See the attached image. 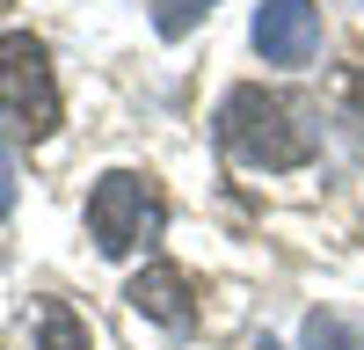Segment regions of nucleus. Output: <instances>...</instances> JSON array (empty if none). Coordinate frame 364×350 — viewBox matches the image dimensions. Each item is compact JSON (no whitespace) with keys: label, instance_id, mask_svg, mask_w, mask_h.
Wrapping results in <instances>:
<instances>
[{"label":"nucleus","instance_id":"obj_1","mask_svg":"<svg viewBox=\"0 0 364 350\" xmlns=\"http://www.w3.org/2000/svg\"><path fill=\"white\" fill-rule=\"evenodd\" d=\"M219 146L248 168H299V161H314L321 132L299 102L262 95V88H233L219 102Z\"/></svg>","mask_w":364,"mask_h":350},{"label":"nucleus","instance_id":"obj_2","mask_svg":"<svg viewBox=\"0 0 364 350\" xmlns=\"http://www.w3.org/2000/svg\"><path fill=\"white\" fill-rule=\"evenodd\" d=\"M87 233H95L102 255H132L139 241L161 233V197L139 175H102L95 197H87Z\"/></svg>","mask_w":364,"mask_h":350},{"label":"nucleus","instance_id":"obj_3","mask_svg":"<svg viewBox=\"0 0 364 350\" xmlns=\"http://www.w3.org/2000/svg\"><path fill=\"white\" fill-rule=\"evenodd\" d=\"M0 117H15L29 132L58 124V88H51V58L37 37H0Z\"/></svg>","mask_w":364,"mask_h":350},{"label":"nucleus","instance_id":"obj_4","mask_svg":"<svg viewBox=\"0 0 364 350\" xmlns=\"http://www.w3.org/2000/svg\"><path fill=\"white\" fill-rule=\"evenodd\" d=\"M255 51L269 66H306L321 51V8L314 0H262L255 8Z\"/></svg>","mask_w":364,"mask_h":350},{"label":"nucleus","instance_id":"obj_5","mask_svg":"<svg viewBox=\"0 0 364 350\" xmlns=\"http://www.w3.org/2000/svg\"><path fill=\"white\" fill-rule=\"evenodd\" d=\"M132 307L146 321H161L168 336H190L197 329V299H190V277L168 270V262H154V270H139L132 277Z\"/></svg>","mask_w":364,"mask_h":350},{"label":"nucleus","instance_id":"obj_6","mask_svg":"<svg viewBox=\"0 0 364 350\" xmlns=\"http://www.w3.org/2000/svg\"><path fill=\"white\" fill-rule=\"evenodd\" d=\"M29 329H37L29 350H87V321H80L66 299H44L37 314H29Z\"/></svg>","mask_w":364,"mask_h":350},{"label":"nucleus","instance_id":"obj_7","mask_svg":"<svg viewBox=\"0 0 364 350\" xmlns=\"http://www.w3.org/2000/svg\"><path fill=\"white\" fill-rule=\"evenodd\" d=\"M306 350H364V321L343 307H314L306 314Z\"/></svg>","mask_w":364,"mask_h":350},{"label":"nucleus","instance_id":"obj_8","mask_svg":"<svg viewBox=\"0 0 364 350\" xmlns=\"http://www.w3.org/2000/svg\"><path fill=\"white\" fill-rule=\"evenodd\" d=\"M204 15H211V0H154V29L161 37H190Z\"/></svg>","mask_w":364,"mask_h":350},{"label":"nucleus","instance_id":"obj_9","mask_svg":"<svg viewBox=\"0 0 364 350\" xmlns=\"http://www.w3.org/2000/svg\"><path fill=\"white\" fill-rule=\"evenodd\" d=\"M15 212V154H8V139H0V219Z\"/></svg>","mask_w":364,"mask_h":350},{"label":"nucleus","instance_id":"obj_10","mask_svg":"<svg viewBox=\"0 0 364 350\" xmlns=\"http://www.w3.org/2000/svg\"><path fill=\"white\" fill-rule=\"evenodd\" d=\"M357 117H364V80H357Z\"/></svg>","mask_w":364,"mask_h":350},{"label":"nucleus","instance_id":"obj_11","mask_svg":"<svg viewBox=\"0 0 364 350\" xmlns=\"http://www.w3.org/2000/svg\"><path fill=\"white\" fill-rule=\"evenodd\" d=\"M255 350H277V343H269V336H262V343H255Z\"/></svg>","mask_w":364,"mask_h":350},{"label":"nucleus","instance_id":"obj_12","mask_svg":"<svg viewBox=\"0 0 364 350\" xmlns=\"http://www.w3.org/2000/svg\"><path fill=\"white\" fill-rule=\"evenodd\" d=\"M0 8H15V0H0Z\"/></svg>","mask_w":364,"mask_h":350}]
</instances>
